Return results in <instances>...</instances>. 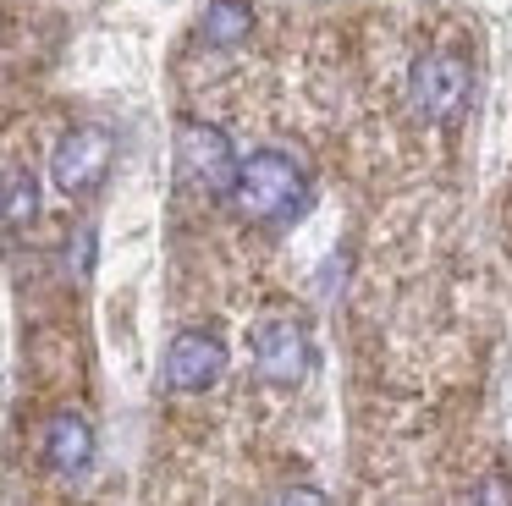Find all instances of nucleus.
<instances>
[{"label":"nucleus","instance_id":"obj_2","mask_svg":"<svg viewBox=\"0 0 512 506\" xmlns=\"http://www.w3.org/2000/svg\"><path fill=\"white\" fill-rule=\"evenodd\" d=\"M408 105L424 127H452L468 105V55L463 50H424L408 66Z\"/></svg>","mask_w":512,"mask_h":506},{"label":"nucleus","instance_id":"obj_6","mask_svg":"<svg viewBox=\"0 0 512 506\" xmlns=\"http://www.w3.org/2000/svg\"><path fill=\"white\" fill-rule=\"evenodd\" d=\"M226 374V341L215 330H182L166 352V385L182 396L210 391L215 380Z\"/></svg>","mask_w":512,"mask_h":506},{"label":"nucleus","instance_id":"obj_8","mask_svg":"<svg viewBox=\"0 0 512 506\" xmlns=\"http://www.w3.org/2000/svg\"><path fill=\"white\" fill-rule=\"evenodd\" d=\"M39 220V176L28 160H0V231H28Z\"/></svg>","mask_w":512,"mask_h":506},{"label":"nucleus","instance_id":"obj_1","mask_svg":"<svg viewBox=\"0 0 512 506\" xmlns=\"http://www.w3.org/2000/svg\"><path fill=\"white\" fill-rule=\"evenodd\" d=\"M232 204L254 226H292L314 204V182L287 149H254L248 160H237Z\"/></svg>","mask_w":512,"mask_h":506},{"label":"nucleus","instance_id":"obj_9","mask_svg":"<svg viewBox=\"0 0 512 506\" xmlns=\"http://www.w3.org/2000/svg\"><path fill=\"white\" fill-rule=\"evenodd\" d=\"M248 33H254V6L248 0H210L204 6L199 39L210 50H237V44H248Z\"/></svg>","mask_w":512,"mask_h":506},{"label":"nucleus","instance_id":"obj_11","mask_svg":"<svg viewBox=\"0 0 512 506\" xmlns=\"http://www.w3.org/2000/svg\"><path fill=\"white\" fill-rule=\"evenodd\" d=\"M265 506H325V495L309 490V484H287V490H276Z\"/></svg>","mask_w":512,"mask_h":506},{"label":"nucleus","instance_id":"obj_5","mask_svg":"<svg viewBox=\"0 0 512 506\" xmlns=\"http://www.w3.org/2000/svg\"><path fill=\"white\" fill-rule=\"evenodd\" d=\"M116 160V138L105 127H72L67 138L50 149V176H56V187L67 198H83L94 193V187L105 182V171H111Z\"/></svg>","mask_w":512,"mask_h":506},{"label":"nucleus","instance_id":"obj_4","mask_svg":"<svg viewBox=\"0 0 512 506\" xmlns=\"http://www.w3.org/2000/svg\"><path fill=\"white\" fill-rule=\"evenodd\" d=\"M248 352H254V374L276 391H292V385L309 374V336L292 314H265L254 330H248Z\"/></svg>","mask_w":512,"mask_h":506},{"label":"nucleus","instance_id":"obj_7","mask_svg":"<svg viewBox=\"0 0 512 506\" xmlns=\"http://www.w3.org/2000/svg\"><path fill=\"white\" fill-rule=\"evenodd\" d=\"M45 462L50 473H61V479H78L83 468L94 462V429L83 413H56L45 424Z\"/></svg>","mask_w":512,"mask_h":506},{"label":"nucleus","instance_id":"obj_10","mask_svg":"<svg viewBox=\"0 0 512 506\" xmlns=\"http://www.w3.org/2000/svg\"><path fill=\"white\" fill-rule=\"evenodd\" d=\"M468 506H512V479L490 468L485 479H479L474 490H468Z\"/></svg>","mask_w":512,"mask_h":506},{"label":"nucleus","instance_id":"obj_3","mask_svg":"<svg viewBox=\"0 0 512 506\" xmlns=\"http://www.w3.org/2000/svg\"><path fill=\"white\" fill-rule=\"evenodd\" d=\"M177 171H182V187L204 198H221L232 193V176H237V149L221 127L210 121H182L177 127Z\"/></svg>","mask_w":512,"mask_h":506}]
</instances>
